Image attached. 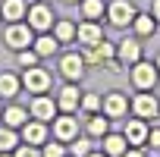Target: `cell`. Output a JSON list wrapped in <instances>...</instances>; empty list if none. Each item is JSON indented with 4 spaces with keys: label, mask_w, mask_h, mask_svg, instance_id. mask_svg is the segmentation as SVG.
Wrapping results in <instances>:
<instances>
[{
    "label": "cell",
    "mask_w": 160,
    "mask_h": 157,
    "mask_svg": "<svg viewBox=\"0 0 160 157\" xmlns=\"http://www.w3.org/2000/svg\"><path fill=\"white\" fill-rule=\"evenodd\" d=\"M22 85H25L32 94H44V91L50 88V75H47L44 69L32 66V69H25V75H22Z\"/></svg>",
    "instance_id": "obj_7"
},
{
    "label": "cell",
    "mask_w": 160,
    "mask_h": 157,
    "mask_svg": "<svg viewBox=\"0 0 160 157\" xmlns=\"http://www.w3.org/2000/svg\"><path fill=\"white\" fill-rule=\"evenodd\" d=\"M66 3H82V0H66Z\"/></svg>",
    "instance_id": "obj_37"
},
{
    "label": "cell",
    "mask_w": 160,
    "mask_h": 157,
    "mask_svg": "<svg viewBox=\"0 0 160 157\" xmlns=\"http://www.w3.org/2000/svg\"><path fill=\"white\" fill-rule=\"evenodd\" d=\"M116 60H119L122 66H135V63L141 60V44H138L135 38L119 41V44H116Z\"/></svg>",
    "instance_id": "obj_11"
},
{
    "label": "cell",
    "mask_w": 160,
    "mask_h": 157,
    "mask_svg": "<svg viewBox=\"0 0 160 157\" xmlns=\"http://www.w3.org/2000/svg\"><path fill=\"white\" fill-rule=\"evenodd\" d=\"M104 116H110V119H119V116H126V110H129V98L122 94V91H107L104 94Z\"/></svg>",
    "instance_id": "obj_4"
},
{
    "label": "cell",
    "mask_w": 160,
    "mask_h": 157,
    "mask_svg": "<svg viewBox=\"0 0 160 157\" xmlns=\"http://www.w3.org/2000/svg\"><path fill=\"white\" fill-rule=\"evenodd\" d=\"M129 151V141H126V135H104V154L107 157H122Z\"/></svg>",
    "instance_id": "obj_17"
},
{
    "label": "cell",
    "mask_w": 160,
    "mask_h": 157,
    "mask_svg": "<svg viewBox=\"0 0 160 157\" xmlns=\"http://www.w3.org/2000/svg\"><path fill=\"white\" fill-rule=\"evenodd\" d=\"M107 129H110V116L104 119V113H94V116L88 119V135H94V138H104V135H107Z\"/></svg>",
    "instance_id": "obj_21"
},
{
    "label": "cell",
    "mask_w": 160,
    "mask_h": 157,
    "mask_svg": "<svg viewBox=\"0 0 160 157\" xmlns=\"http://www.w3.org/2000/svg\"><path fill=\"white\" fill-rule=\"evenodd\" d=\"M116 57V47L110 44V41H98V44H91V47H85V63H94V66H101V63H107V60H113Z\"/></svg>",
    "instance_id": "obj_9"
},
{
    "label": "cell",
    "mask_w": 160,
    "mask_h": 157,
    "mask_svg": "<svg viewBox=\"0 0 160 157\" xmlns=\"http://www.w3.org/2000/svg\"><path fill=\"white\" fill-rule=\"evenodd\" d=\"M3 123H7L10 129H19V126H25V123H28V113H25L22 107H10V110L3 113Z\"/></svg>",
    "instance_id": "obj_23"
},
{
    "label": "cell",
    "mask_w": 160,
    "mask_h": 157,
    "mask_svg": "<svg viewBox=\"0 0 160 157\" xmlns=\"http://www.w3.org/2000/svg\"><path fill=\"white\" fill-rule=\"evenodd\" d=\"M157 69H160V53H157Z\"/></svg>",
    "instance_id": "obj_38"
},
{
    "label": "cell",
    "mask_w": 160,
    "mask_h": 157,
    "mask_svg": "<svg viewBox=\"0 0 160 157\" xmlns=\"http://www.w3.org/2000/svg\"><path fill=\"white\" fill-rule=\"evenodd\" d=\"M0 157H10V151H0Z\"/></svg>",
    "instance_id": "obj_36"
},
{
    "label": "cell",
    "mask_w": 160,
    "mask_h": 157,
    "mask_svg": "<svg viewBox=\"0 0 160 157\" xmlns=\"http://www.w3.org/2000/svg\"><path fill=\"white\" fill-rule=\"evenodd\" d=\"M57 101L53 98H44V94H38L35 101H32V116L35 119H41V123H50V119H57Z\"/></svg>",
    "instance_id": "obj_12"
},
{
    "label": "cell",
    "mask_w": 160,
    "mask_h": 157,
    "mask_svg": "<svg viewBox=\"0 0 160 157\" xmlns=\"http://www.w3.org/2000/svg\"><path fill=\"white\" fill-rule=\"evenodd\" d=\"M122 157H144V151H141V148H129Z\"/></svg>",
    "instance_id": "obj_33"
},
{
    "label": "cell",
    "mask_w": 160,
    "mask_h": 157,
    "mask_svg": "<svg viewBox=\"0 0 160 157\" xmlns=\"http://www.w3.org/2000/svg\"><path fill=\"white\" fill-rule=\"evenodd\" d=\"M53 38H57L60 44H69V41H75V25H72L69 19H60V22L53 25Z\"/></svg>",
    "instance_id": "obj_20"
},
{
    "label": "cell",
    "mask_w": 160,
    "mask_h": 157,
    "mask_svg": "<svg viewBox=\"0 0 160 157\" xmlns=\"http://www.w3.org/2000/svg\"><path fill=\"white\" fill-rule=\"evenodd\" d=\"M82 16L98 22V19L104 16V0H82Z\"/></svg>",
    "instance_id": "obj_25"
},
{
    "label": "cell",
    "mask_w": 160,
    "mask_h": 157,
    "mask_svg": "<svg viewBox=\"0 0 160 157\" xmlns=\"http://www.w3.org/2000/svg\"><path fill=\"white\" fill-rule=\"evenodd\" d=\"M135 16H138V10H135L132 0H110V3H107V19H110L116 28L132 25V22H135Z\"/></svg>",
    "instance_id": "obj_1"
},
{
    "label": "cell",
    "mask_w": 160,
    "mask_h": 157,
    "mask_svg": "<svg viewBox=\"0 0 160 157\" xmlns=\"http://www.w3.org/2000/svg\"><path fill=\"white\" fill-rule=\"evenodd\" d=\"M85 57H78V53H66L63 60H60V72L69 78V82H78V78L85 75Z\"/></svg>",
    "instance_id": "obj_8"
},
{
    "label": "cell",
    "mask_w": 160,
    "mask_h": 157,
    "mask_svg": "<svg viewBox=\"0 0 160 157\" xmlns=\"http://www.w3.org/2000/svg\"><path fill=\"white\" fill-rule=\"evenodd\" d=\"M132 28H135V35H138V38H148V35H154V28H157V19H154V13H138V16H135V22H132Z\"/></svg>",
    "instance_id": "obj_19"
},
{
    "label": "cell",
    "mask_w": 160,
    "mask_h": 157,
    "mask_svg": "<svg viewBox=\"0 0 160 157\" xmlns=\"http://www.w3.org/2000/svg\"><path fill=\"white\" fill-rule=\"evenodd\" d=\"M148 119H141V116H135V119H129L126 123V129H122V135H126V141L129 144H148Z\"/></svg>",
    "instance_id": "obj_13"
},
{
    "label": "cell",
    "mask_w": 160,
    "mask_h": 157,
    "mask_svg": "<svg viewBox=\"0 0 160 157\" xmlns=\"http://www.w3.org/2000/svg\"><path fill=\"white\" fill-rule=\"evenodd\" d=\"M28 3H35V0H28Z\"/></svg>",
    "instance_id": "obj_39"
},
{
    "label": "cell",
    "mask_w": 160,
    "mask_h": 157,
    "mask_svg": "<svg viewBox=\"0 0 160 157\" xmlns=\"http://www.w3.org/2000/svg\"><path fill=\"white\" fill-rule=\"evenodd\" d=\"M53 135H57L60 141H72V138H78V119H75L72 113L57 116V119H53Z\"/></svg>",
    "instance_id": "obj_10"
},
{
    "label": "cell",
    "mask_w": 160,
    "mask_h": 157,
    "mask_svg": "<svg viewBox=\"0 0 160 157\" xmlns=\"http://www.w3.org/2000/svg\"><path fill=\"white\" fill-rule=\"evenodd\" d=\"M41 157H66V148L63 144H44Z\"/></svg>",
    "instance_id": "obj_31"
},
{
    "label": "cell",
    "mask_w": 160,
    "mask_h": 157,
    "mask_svg": "<svg viewBox=\"0 0 160 157\" xmlns=\"http://www.w3.org/2000/svg\"><path fill=\"white\" fill-rule=\"evenodd\" d=\"M38 50H32V47H25V50H19V66H25V69H32V66H38Z\"/></svg>",
    "instance_id": "obj_27"
},
{
    "label": "cell",
    "mask_w": 160,
    "mask_h": 157,
    "mask_svg": "<svg viewBox=\"0 0 160 157\" xmlns=\"http://www.w3.org/2000/svg\"><path fill=\"white\" fill-rule=\"evenodd\" d=\"M7 44H10L13 50H25L28 44H35V41H32V25L13 22V25L7 28Z\"/></svg>",
    "instance_id": "obj_5"
},
{
    "label": "cell",
    "mask_w": 160,
    "mask_h": 157,
    "mask_svg": "<svg viewBox=\"0 0 160 157\" xmlns=\"http://www.w3.org/2000/svg\"><path fill=\"white\" fill-rule=\"evenodd\" d=\"M44 138H47V123L32 119V123L22 126V141L25 144H44Z\"/></svg>",
    "instance_id": "obj_15"
},
{
    "label": "cell",
    "mask_w": 160,
    "mask_h": 157,
    "mask_svg": "<svg viewBox=\"0 0 160 157\" xmlns=\"http://www.w3.org/2000/svg\"><path fill=\"white\" fill-rule=\"evenodd\" d=\"M88 157H107V154H98V151H91V154H88Z\"/></svg>",
    "instance_id": "obj_35"
},
{
    "label": "cell",
    "mask_w": 160,
    "mask_h": 157,
    "mask_svg": "<svg viewBox=\"0 0 160 157\" xmlns=\"http://www.w3.org/2000/svg\"><path fill=\"white\" fill-rule=\"evenodd\" d=\"M13 157H41V151H38V144H19L13 151Z\"/></svg>",
    "instance_id": "obj_30"
},
{
    "label": "cell",
    "mask_w": 160,
    "mask_h": 157,
    "mask_svg": "<svg viewBox=\"0 0 160 157\" xmlns=\"http://www.w3.org/2000/svg\"><path fill=\"white\" fill-rule=\"evenodd\" d=\"M28 25H32V32H50L53 28V13L44 7V3H32V10H28Z\"/></svg>",
    "instance_id": "obj_3"
},
{
    "label": "cell",
    "mask_w": 160,
    "mask_h": 157,
    "mask_svg": "<svg viewBox=\"0 0 160 157\" xmlns=\"http://www.w3.org/2000/svg\"><path fill=\"white\" fill-rule=\"evenodd\" d=\"M82 107H85L88 113H98V110L104 107V98H98V94H82Z\"/></svg>",
    "instance_id": "obj_28"
},
{
    "label": "cell",
    "mask_w": 160,
    "mask_h": 157,
    "mask_svg": "<svg viewBox=\"0 0 160 157\" xmlns=\"http://www.w3.org/2000/svg\"><path fill=\"white\" fill-rule=\"evenodd\" d=\"M151 13H154V19L160 22V0H154V7H151Z\"/></svg>",
    "instance_id": "obj_34"
},
{
    "label": "cell",
    "mask_w": 160,
    "mask_h": 157,
    "mask_svg": "<svg viewBox=\"0 0 160 157\" xmlns=\"http://www.w3.org/2000/svg\"><path fill=\"white\" fill-rule=\"evenodd\" d=\"M69 151H72V157H88V154H91V144H88L85 138H72V148H69Z\"/></svg>",
    "instance_id": "obj_29"
},
{
    "label": "cell",
    "mask_w": 160,
    "mask_h": 157,
    "mask_svg": "<svg viewBox=\"0 0 160 157\" xmlns=\"http://www.w3.org/2000/svg\"><path fill=\"white\" fill-rule=\"evenodd\" d=\"M132 69V82H135V88L138 91H151L157 82H160V69L154 66V63H144V60H138L135 66H129Z\"/></svg>",
    "instance_id": "obj_2"
},
{
    "label": "cell",
    "mask_w": 160,
    "mask_h": 157,
    "mask_svg": "<svg viewBox=\"0 0 160 157\" xmlns=\"http://www.w3.org/2000/svg\"><path fill=\"white\" fill-rule=\"evenodd\" d=\"M57 107H60L63 113H72L75 107H82V94H78V88H75V85H66V88L60 91V98H57Z\"/></svg>",
    "instance_id": "obj_16"
},
{
    "label": "cell",
    "mask_w": 160,
    "mask_h": 157,
    "mask_svg": "<svg viewBox=\"0 0 160 157\" xmlns=\"http://www.w3.org/2000/svg\"><path fill=\"white\" fill-rule=\"evenodd\" d=\"M19 78L16 75H10V72H3V75H0V94H3V98H16V91H19Z\"/></svg>",
    "instance_id": "obj_24"
},
{
    "label": "cell",
    "mask_w": 160,
    "mask_h": 157,
    "mask_svg": "<svg viewBox=\"0 0 160 157\" xmlns=\"http://www.w3.org/2000/svg\"><path fill=\"white\" fill-rule=\"evenodd\" d=\"M101 38H104V28H101L94 19H88V22H82V25L75 28V41L82 44V47H91V44H98Z\"/></svg>",
    "instance_id": "obj_14"
},
{
    "label": "cell",
    "mask_w": 160,
    "mask_h": 157,
    "mask_svg": "<svg viewBox=\"0 0 160 157\" xmlns=\"http://www.w3.org/2000/svg\"><path fill=\"white\" fill-rule=\"evenodd\" d=\"M57 47H60V41H57L53 35H47V32H44V35L35 41V50H38V57H50Z\"/></svg>",
    "instance_id": "obj_22"
},
{
    "label": "cell",
    "mask_w": 160,
    "mask_h": 157,
    "mask_svg": "<svg viewBox=\"0 0 160 157\" xmlns=\"http://www.w3.org/2000/svg\"><path fill=\"white\" fill-rule=\"evenodd\" d=\"M148 144H151V148H160V126H154V129L148 132Z\"/></svg>",
    "instance_id": "obj_32"
},
{
    "label": "cell",
    "mask_w": 160,
    "mask_h": 157,
    "mask_svg": "<svg viewBox=\"0 0 160 157\" xmlns=\"http://www.w3.org/2000/svg\"><path fill=\"white\" fill-rule=\"evenodd\" d=\"M16 148H19L16 132H13L10 126H3V129H0V151H16Z\"/></svg>",
    "instance_id": "obj_26"
},
{
    "label": "cell",
    "mask_w": 160,
    "mask_h": 157,
    "mask_svg": "<svg viewBox=\"0 0 160 157\" xmlns=\"http://www.w3.org/2000/svg\"><path fill=\"white\" fill-rule=\"evenodd\" d=\"M132 113H135V116H141V119H154V116L160 113V101H157L154 94L141 91V94L132 101Z\"/></svg>",
    "instance_id": "obj_6"
},
{
    "label": "cell",
    "mask_w": 160,
    "mask_h": 157,
    "mask_svg": "<svg viewBox=\"0 0 160 157\" xmlns=\"http://www.w3.org/2000/svg\"><path fill=\"white\" fill-rule=\"evenodd\" d=\"M25 13H28V0H3V19L19 22L25 19Z\"/></svg>",
    "instance_id": "obj_18"
}]
</instances>
